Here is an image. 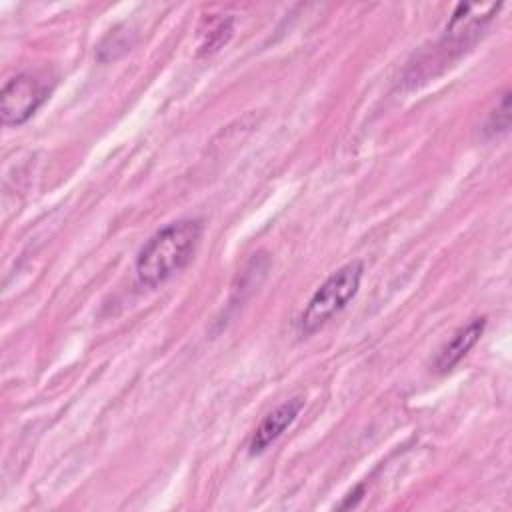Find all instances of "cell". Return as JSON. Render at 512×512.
Returning a JSON list of instances; mask_svg holds the SVG:
<instances>
[{
    "label": "cell",
    "instance_id": "obj_2",
    "mask_svg": "<svg viewBox=\"0 0 512 512\" xmlns=\"http://www.w3.org/2000/svg\"><path fill=\"white\" fill-rule=\"evenodd\" d=\"M364 274V264L360 260L346 262L336 272H332L320 288L312 294L306 308L302 310L296 332L300 338H308L318 332L326 322H330L338 312H342L348 302L356 296L360 280Z\"/></svg>",
    "mask_w": 512,
    "mask_h": 512
},
{
    "label": "cell",
    "instance_id": "obj_5",
    "mask_svg": "<svg viewBox=\"0 0 512 512\" xmlns=\"http://www.w3.org/2000/svg\"><path fill=\"white\" fill-rule=\"evenodd\" d=\"M302 408H304V400L292 398L276 406L270 414H266L250 438L248 452L252 456L262 454L272 442H276L286 432V428H290V424L298 418Z\"/></svg>",
    "mask_w": 512,
    "mask_h": 512
},
{
    "label": "cell",
    "instance_id": "obj_9",
    "mask_svg": "<svg viewBox=\"0 0 512 512\" xmlns=\"http://www.w3.org/2000/svg\"><path fill=\"white\" fill-rule=\"evenodd\" d=\"M362 494H364V486H358L354 492H350V494H348V498H346L338 508H342V510H344V508H352V506H356V504H358V500L362 498Z\"/></svg>",
    "mask_w": 512,
    "mask_h": 512
},
{
    "label": "cell",
    "instance_id": "obj_3",
    "mask_svg": "<svg viewBox=\"0 0 512 512\" xmlns=\"http://www.w3.org/2000/svg\"><path fill=\"white\" fill-rule=\"evenodd\" d=\"M50 86L44 78L20 72L6 80L0 92V118L4 126H20L46 102Z\"/></svg>",
    "mask_w": 512,
    "mask_h": 512
},
{
    "label": "cell",
    "instance_id": "obj_4",
    "mask_svg": "<svg viewBox=\"0 0 512 512\" xmlns=\"http://www.w3.org/2000/svg\"><path fill=\"white\" fill-rule=\"evenodd\" d=\"M500 4H458L438 42L442 58H456L466 52L496 16Z\"/></svg>",
    "mask_w": 512,
    "mask_h": 512
},
{
    "label": "cell",
    "instance_id": "obj_7",
    "mask_svg": "<svg viewBox=\"0 0 512 512\" xmlns=\"http://www.w3.org/2000/svg\"><path fill=\"white\" fill-rule=\"evenodd\" d=\"M508 128H510V90H506L500 96V102L490 112L482 130H484L486 138H494V136L504 134Z\"/></svg>",
    "mask_w": 512,
    "mask_h": 512
},
{
    "label": "cell",
    "instance_id": "obj_6",
    "mask_svg": "<svg viewBox=\"0 0 512 512\" xmlns=\"http://www.w3.org/2000/svg\"><path fill=\"white\" fill-rule=\"evenodd\" d=\"M484 328H486V318L482 316V318L470 320L466 326L456 330V334L436 354V358L432 362V370L436 374L450 372L476 346V342L480 340Z\"/></svg>",
    "mask_w": 512,
    "mask_h": 512
},
{
    "label": "cell",
    "instance_id": "obj_8",
    "mask_svg": "<svg viewBox=\"0 0 512 512\" xmlns=\"http://www.w3.org/2000/svg\"><path fill=\"white\" fill-rule=\"evenodd\" d=\"M230 32H232V20H230V18H226V20H216V22L210 26V32H208L206 40L200 44V52L206 54V52L218 50L222 44H226V40L230 38Z\"/></svg>",
    "mask_w": 512,
    "mask_h": 512
},
{
    "label": "cell",
    "instance_id": "obj_1",
    "mask_svg": "<svg viewBox=\"0 0 512 512\" xmlns=\"http://www.w3.org/2000/svg\"><path fill=\"white\" fill-rule=\"evenodd\" d=\"M202 236L198 218H180L154 232L136 256V280L140 286L158 288L176 276L192 260Z\"/></svg>",
    "mask_w": 512,
    "mask_h": 512
}]
</instances>
